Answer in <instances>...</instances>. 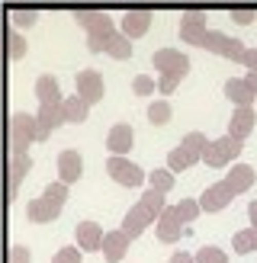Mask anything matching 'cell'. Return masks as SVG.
I'll use <instances>...</instances> for the list:
<instances>
[{"mask_svg":"<svg viewBox=\"0 0 257 263\" xmlns=\"http://www.w3.org/2000/svg\"><path fill=\"white\" fill-rule=\"evenodd\" d=\"M180 39H183L187 45L206 48V51H212V55L225 58V61L241 64L244 55H248V45H244L241 39L225 35L218 29H209V26H206V13H199V10H187L183 16H180Z\"/></svg>","mask_w":257,"mask_h":263,"instance_id":"6da1fadb","label":"cell"},{"mask_svg":"<svg viewBox=\"0 0 257 263\" xmlns=\"http://www.w3.org/2000/svg\"><path fill=\"white\" fill-rule=\"evenodd\" d=\"M164 209H167V196H164L161 190H151V186H148L145 193H141V199L125 212V218H122V225H119V228L135 241L145 228L158 225V218H161Z\"/></svg>","mask_w":257,"mask_h":263,"instance_id":"7a4b0ae2","label":"cell"},{"mask_svg":"<svg viewBox=\"0 0 257 263\" xmlns=\"http://www.w3.org/2000/svg\"><path fill=\"white\" fill-rule=\"evenodd\" d=\"M39 141V122L32 112L10 116V154H29V144Z\"/></svg>","mask_w":257,"mask_h":263,"instance_id":"3957f363","label":"cell"},{"mask_svg":"<svg viewBox=\"0 0 257 263\" xmlns=\"http://www.w3.org/2000/svg\"><path fill=\"white\" fill-rule=\"evenodd\" d=\"M106 174H109L113 183L128 186V190H138V186H145V183H148V174L135 161H128V157H116V154L106 157Z\"/></svg>","mask_w":257,"mask_h":263,"instance_id":"277c9868","label":"cell"},{"mask_svg":"<svg viewBox=\"0 0 257 263\" xmlns=\"http://www.w3.org/2000/svg\"><path fill=\"white\" fill-rule=\"evenodd\" d=\"M241 148H244V141L231 138V135H222V138L209 141V148H206L203 161L209 164V167H215V170H222V167H231V161H238V157H241Z\"/></svg>","mask_w":257,"mask_h":263,"instance_id":"5b68a950","label":"cell"},{"mask_svg":"<svg viewBox=\"0 0 257 263\" xmlns=\"http://www.w3.org/2000/svg\"><path fill=\"white\" fill-rule=\"evenodd\" d=\"M84 32H87V51H90V55H103V51H106V45H109V39L119 32V29H116V23H113L109 13L100 10L97 20L90 23Z\"/></svg>","mask_w":257,"mask_h":263,"instance_id":"8992f818","label":"cell"},{"mask_svg":"<svg viewBox=\"0 0 257 263\" xmlns=\"http://www.w3.org/2000/svg\"><path fill=\"white\" fill-rule=\"evenodd\" d=\"M151 61H154V71H158V77L167 74V77L183 81V77L190 74V58H187L180 48H158V51L151 55Z\"/></svg>","mask_w":257,"mask_h":263,"instance_id":"52a82bcc","label":"cell"},{"mask_svg":"<svg viewBox=\"0 0 257 263\" xmlns=\"http://www.w3.org/2000/svg\"><path fill=\"white\" fill-rule=\"evenodd\" d=\"M74 93L81 97L87 106H97V103L106 97V84H103V74L94 71V68L77 71V77H74Z\"/></svg>","mask_w":257,"mask_h":263,"instance_id":"ba28073f","label":"cell"},{"mask_svg":"<svg viewBox=\"0 0 257 263\" xmlns=\"http://www.w3.org/2000/svg\"><path fill=\"white\" fill-rule=\"evenodd\" d=\"M235 190L228 186L225 180H218V183H209L203 193H199V209L206 215H215V212H225V209L231 205V199H235Z\"/></svg>","mask_w":257,"mask_h":263,"instance_id":"9c48e42d","label":"cell"},{"mask_svg":"<svg viewBox=\"0 0 257 263\" xmlns=\"http://www.w3.org/2000/svg\"><path fill=\"white\" fill-rule=\"evenodd\" d=\"M35 122H39V141H48L51 132H58L64 122V103H42L35 112Z\"/></svg>","mask_w":257,"mask_h":263,"instance_id":"30bf717a","label":"cell"},{"mask_svg":"<svg viewBox=\"0 0 257 263\" xmlns=\"http://www.w3.org/2000/svg\"><path fill=\"white\" fill-rule=\"evenodd\" d=\"M74 238H77V247H81L84 254H97L103 251V238H106V231H103L97 221H77L74 225Z\"/></svg>","mask_w":257,"mask_h":263,"instance_id":"8fae6325","label":"cell"},{"mask_svg":"<svg viewBox=\"0 0 257 263\" xmlns=\"http://www.w3.org/2000/svg\"><path fill=\"white\" fill-rule=\"evenodd\" d=\"M55 167H58V180L71 186V183H77V180L84 177V154L74 151V148H64V151L58 154Z\"/></svg>","mask_w":257,"mask_h":263,"instance_id":"7c38bea8","label":"cell"},{"mask_svg":"<svg viewBox=\"0 0 257 263\" xmlns=\"http://www.w3.org/2000/svg\"><path fill=\"white\" fill-rule=\"evenodd\" d=\"M135 148V132L128 122H116L109 128V135H106V151L116 154V157H128V151Z\"/></svg>","mask_w":257,"mask_h":263,"instance_id":"4fadbf2b","label":"cell"},{"mask_svg":"<svg viewBox=\"0 0 257 263\" xmlns=\"http://www.w3.org/2000/svg\"><path fill=\"white\" fill-rule=\"evenodd\" d=\"M254 125H257L254 106H235V109H231V119H228V135H231V138L244 141V138L254 132Z\"/></svg>","mask_w":257,"mask_h":263,"instance_id":"5bb4252c","label":"cell"},{"mask_svg":"<svg viewBox=\"0 0 257 263\" xmlns=\"http://www.w3.org/2000/svg\"><path fill=\"white\" fill-rule=\"evenodd\" d=\"M61 215V205L45 199V196H35V199L26 202V218L35 221V225H48V221H55Z\"/></svg>","mask_w":257,"mask_h":263,"instance_id":"9a60e30c","label":"cell"},{"mask_svg":"<svg viewBox=\"0 0 257 263\" xmlns=\"http://www.w3.org/2000/svg\"><path fill=\"white\" fill-rule=\"evenodd\" d=\"M183 231H187V225L174 215V209L167 205L161 212V218H158V241L161 244H177L180 238H183Z\"/></svg>","mask_w":257,"mask_h":263,"instance_id":"2e32d148","label":"cell"},{"mask_svg":"<svg viewBox=\"0 0 257 263\" xmlns=\"http://www.w3.org/2000/svg\"><path fill=\"white\" fill-rule=\"evenodd\" d=\"M151 29V10H128L122 13V35L128 39H141V35H148Z\"/></svg>","mask_w":257,"mask_h":263,"instance_id":"e0dca14e","label":"cell"},{"mask_svg":"<svg viewBox=\"0 0 257 263\" xmlns=\"http://www.w3.org/2000/svg\"><path fill=\"white\" fill-rule=\"evenodd\" d=\"M128 244H132V238H128L122 228L106 231V238H103V257L109 263H122V257L128 254Z\"/></svg>","mask_w":257,"mask_h":263,"instance_id":"ac0fdd59","label":"cell"},{"mask_svg":"<svg viewBox=\"0 0 257 263\" xmlns=\"http://www.w3.org/2000/svg\"><path fill=\"white\" fill-rule=\"evenodd\" d=\"M222 93H225V100L235 103V106H254V90L244 84V77H228L222 84Z\"/></svg>","mask_w":257,"mask_h":263,"instance_id":"d6986e66","label":"cell"},{"mask_svg":"<svg viewBox=\"0 0 257 263\" xmlns=\"http://www.w3.org/2000/svg\"><path fill=\"white\" fill-rule=\"evenodd\" d=\"M35 100H39V106H42V103H64L61 84H58L55 74H39L35 77Z\"/></svg>","mask_w":257,"mask_h":263,"instance_id":"ffe728a7","label":"cell"},{"mask_svg":"<svg viewBox=\"0 0 257 263\" xmlns=\"http://www.w3.org/2000/svg\"><path fill=\"white\" fill-rule=\"evenodd\" d=\"M225 183L235 193H248L257 183V174H254V167H248V164H231L228 174H225Z\"/></svg>","mask_w":257,"mask_h":263,"instance_id":"44dd1931","label":"cell"},{"mask_svg":"<svg viewBox=\"0 0 257 263\" xmlns=\"http://www.w3.org/2000/svg\"><path fill=\"white\" fill-rule=\"evenodd\" d=\"M203 157L193 154L190 148H183V144H177V148L167 151V170H174V174H183V170H190L193 164H199Z\"/></svg>","mask_w":257,"mask_h":263,"instance_id":"7402d4cb","label":"cell"},{"mask_svg":"<svg viewBox=\"0 0 257 263\" xmlns=\"http://www.w3.org/2000/svg\"><path fill=\"white\" fill-rule=\"evenodd\" d=\"M90 119V106L77 97V93H71V97H64V122L68 125H84Z\"/></svg>","mask_w":257,"mask_h":263,"instance_id":"603a6c76","label":"cell"},{"mask_svg":"<svg viewBox=\"0 0 257 263\" xmlns=\"http://www.w3.org/2000/svg\"><path fill=\"white\" fill-rule=\"evenodd\" d=\"M231 251H235L238 257L254 254V251H257V228H254V225H248V228H241V231L231 234Z\"/></svg>","mask_w":257,"mask_h":263,"instance_id":"cb8c5ba5","label":"cell"},{"mask_svg":"<svg viewBox=\"0 0 257 263\" xmlns=\"http://www.w3.org/2000/svg\"><path fill=\"white\" fill-rule=\"evenodd\" d=\"M174 183H177V174H174V170H167V167H154L151 174H148V186L151 190H161L164 196L174 190Z\"/></svg>","mask_w":257,"mask_h":263,"instance_id":"d4e9b609","label":"cell"},{"mask_svg":"<svg viewBox=\"0 0 257 263\" xmlns=\"http://www.w3.org/2000/svg\"><path fill=\"white\" fill-rule=\"evenodd\" d=\"M7 55H10V61H23L26 55H29V42H26V35L20 29L7 32Z\"/></svg>","mask_w":257,"mask_h":263,"instance_id":"484cf974","label":"cell"},{"mask_svg":"<svg viewBox=\"0 0 257 263\" xmlns=\"http://www.w3.org/2000/svg\"><path fill=\"white\" fill-rule=\"evenodd\" d=\"M106 55L116 58V61H128V58H132V39L122 35V32H116L109 39V45H106Z\"/></svg>","mask_w":257,"mask_h":263,"instance_id":"4316f807","label":"cell"},{"mask_svg":"<svg viewBox=\"0 0 257 263\" xmlns=\"http://www.w3.org/2000/svg\"><path fill=\"white\" fill-rule=\"evenodd\" d=\"M145 116H148L151 125H167V122H171V116H174V109H171V103H167V100H154L151 106L145 109Z\"/></svg>","mask_w":257,"mask_h":263,"instance_id":"83f0119b","label":"cell"},{"mask_svg":"<svg viewBox=\"0 0 257 263\" xmlns=\"http://www.w3.org/2000/svg\"><path fill=\"white\" fill-rule=\"evenodd\" d=\"M10 23L13 29H32L39 23V10H10Z\"/></svg>","mask_w":257,"mask_h":263,"instance_id":"f1b7e54d","label":"cell"},{"mask_svg":"<svg viewBox=\"0 0 257 263\" xmlns=\"http://www.w3.org/2000/svg\"><path fill=\"white\" fill-rule=\"evenodd\" d=\"M196 263H228V254L222 251V247H215V244H206V247H199L196 254Z\"/></svg>","mask_w":257,"mask_h":263,"instance_id":"f546056e","label":"cell"},{"mask_svg":"<svg viewBox=\"0 0 257 263\" xmlns=\"http://www.w3.org/2000/svg\"><path fill=\"white\" fill-rule=\"evenodd\" d=\"M42 196H45V199H51V202H58V205L64 209V202H68V183H61V180H55V183H45Z\"/></svg>","mask_w":257,"mask_h":263,"instance_id":"4dcf8cb0","label":"cell"},{"mask_svg":"<svg viewBox=\"0 0 257 263\" xmlns=\"http://www.w3.org/2000/svg\"><path fill=\"white\" fill-rule=\"evenodd\" d=\"M51 263H84V251L77 244H64L61 251H55Z\"/></svg>","mask_w":257,"mask_h":263,"instance_id":"1f68e13d","label":"cell"},{"mask_svg":"<svg viewBox=\"0 0 257 263\" xmlns=\"http://www.w3.org/2000/svg\"><path fill=\"white\" fill-rule=\"evenodd\" d=\"M180 144H183V148H190L193 154H206V148H209V138H206L203 135V132H190V135H183V141H180Z\"/></svg>","mask_w":257,"mask_h":263,"instance_id":"d6a6232c","label":"cell"},{"mask_svg":"<svg viewBox=\"0 0 257 263\" xmlns=\"http://www.w3.org/2000/svg\"><path fill=\"white\" fill-rule=\"evenodd\" d=\"M132 90L138 97H151L154 90H158V81H154L151 74H135V81H132Z\"/></svg>","mask_w":257,"mask_h":263,"instance_id":"836d02e7","label":"cell"},{"mask_svg":"<svg viewBox=\"0 0 257 263\" xmlns=\"http://www.w3.org/2000/svg\"><path fill=\"white\" fill-rule=\"evenodd\" d=\"M10 263H32V251L26 244H13L10 247Z\"/></svg>","mask_w":257,"mask_h":263,"instance_id":"e575fe53","label":"cell"},{"mask_svg":"<svg viewBox=\"0 0 257 263\" xmlns=\"http://www.w3.org/2000/svg\"><path fill=\"white\" fill-rule=\"evenodd\" d=\"M177 87H180V81H177V77H167V74H161V77H158V93L171 97Z\"/></svg>","mask_w":257,"mask_h":263,"instance_id":"d590c367","label":"cell"},{"mask_svg":"<svg viewBox=\"0 0 257 263\" xmlns=\"http://www.w3.org/2000/svg\"><path fill=\"white\" fill-rule=\"evenodd\" d=\"M97 13H100V10H77V13H74L71 20H74L77 26H81V29H87V26H90V23L97 20Z\"/></svg>","mask_w":257,"mask_h":263,"instance_id":"8d00e7d4","label":"cell"},{"mask_svg":"<svg viewBox=\"0 0 257 263\" xmlns=\"http://www.w3.org/2000/svg\"><path fill=\"white\" fill-rule=\"evenodd\" d=\"M231 20L238 26H248V23H254V10H231Z\"/></svg>","mask_w":257,"mask_h":263,"instance_id":"74e56055","label":"cell"},{"mask_svg":"<svg viewBox=\"0 0 257 263\" xmlns=\"http://www.w3.org/2000/svg\"><path fill=\"white\" fill-rule=\"evenodd\" d=\"M244 68H248V71H257V45L254 48H248V55H244Z\"/></svg>","mask_w":257,"mask_h":263,"instance_id":"f35d334b","label":"cell"},{"mask_svg":"<svg viewBox=\"0 0 257 263\" xmlns=\"http://www.w3.org/2000/svg\"><path fill=\"white\" fill-rule=\"evenodd\" d=\"M167 263H196V257L187 254V251H177V254H171V260H167Z\"/></svg>","mask_w":257,"mask_h":263,"instance_id":"ab89813d","label":"cell"},{"mask_svg":"<svg viewBox=\"0 0 257 263\" xmlns=\"http://www.w3.org/2000/svg\"><path fill=\"white\" fill-rule=\"evenodd\" d=\"M244 84H248V87L254 90V97H257V71H248V74H244Z\"/></svg>","mask_w":257,"mask_h":263,"instance_id":"60d3db41","label":"cell"},{"mask_svg":"<svg viewBox=\"0 0 257 263\" xmlns=\"http://www.w3.org/2000/svg\"><path fill=\"white\" fill-rule=\"evenodd\" d=\"M248 218H251V225L257 228V199H254V202L248 205Z\"/></svg>","mask_w":257,"mask_h":263,"instance_id":"b9f144b4","label":"cell"}]
</instances>
